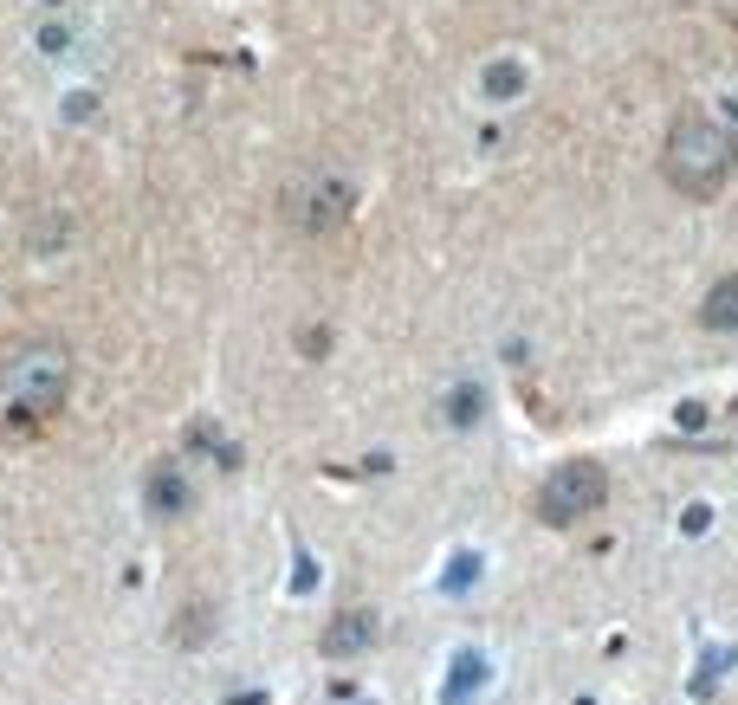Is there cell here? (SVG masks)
I'll use <instances>...</instances> for the list:
<instances>
[{"instance_id": "7", "label": "cell", "mask_w": 738, "mask_h": 705, "mask_svg": "<svg viewBox=\"0 0 738 705\" xmlns=\"http://www.w3.org/2000/svg\"><path fill=\"white\" fill-rule=\"evenodd\" d=\"M700 324L706 330H738V272H719L700 298Z\"/></svg>"}, {"instance_id": "3", "label": "cell", "mask_w": 738, "mask_h": 705, "mask_svg": "<svg viewBox=\"0 0 738 705\" xmlns=\"http://www.w3.org/2000/svg\"><path fill=\"white\" fill-rule=\"evenodd\" d=\"M609 499V473L603 460H564L551 479L538 486V518L544 524H583L590 511H603Z\"/></svg>"}, {"instance_id": "8", "label": "cell", "mask_w": 738, "mask_h": 705, "mask_svg": "<svg viewBox=\"0 0 738 705\" xmlns=\"http://www.w3.org/2000/svg\"><path fill=\"white\" fill-rule=\"evenodd\" d=\"M208 634H214V602H188L182 621L169 628V641H175V647H201Z\"/></svg>"}, {"instance_id": "1", "label": "cell", "mask_w": 738, "mask_h": 705, "mask_svg": "<svg viewBox=\"0 0 738 705\" xmlns=\"http://www.w3.org/2000/svg\"><path fill=\"white\" fill-rule=\"evenodd\" d=\"M661 175L680 201H713L738 175V130L713 110H680L661 143Z\"/></svg>"}, {"instance_id": "4", "label": "cell", "mask_w": 738, "mask_h": 705, "mask_svg": "<svg viewBox=\"0 0 738 705\" xmlns=\"http://www.w3.org/2000/svg\"><path fill=\"white\" fill-rule=\"evenodd\" d=\"M285 214H292L298 233L324 240V233H337L350 214H357V195H350V182H337V175H311V182L285 201Z\"/></svg>"}, {"instance_id": "6", "label": "cell", "mask_w": 738, "mask_h": 705, "mask_svg": "<svg viewBox=\"0 0 738 705\" xmlns=\"http://www.w3.org/2000/svg\"><path fill=\"white\" fill-rule=\"evenodd\" d=\"M143 505H149V518H188L195 511V486H188V473L175 460H156L149 466V479H143Z\"/></svg>"}, {"instance_id": "5", "label": "cell", "mask_w": 738, "mask_h": 705, "mask_svg": "<svg viewBox=\"0 0 738 705\" xmlns=\"http://www.w3.org/2000/svg\"><path fill=\"white\" fill-rule=\"evenodd\" d=\"M376 634H382V621H376V608H337L331 621H324V634H318V647L331 660H357L376 647Z\"/></svg>"}, {"instance_id": "2", "label": "cell", "mask_w": 738, "mask_h": 705, "mask_svg": "<svg viewBox=\"0 0 738 705\" xmlns=\"http://www.w3.org/2000/svg\"><path fill=\"white\" fill-rule=\"evenodd\" d=\"M0 389H7L13 408L26 414H59L72 402V350L59 337H33V343H13L7 363H0Z\"/></svg>"}]
</instances>
